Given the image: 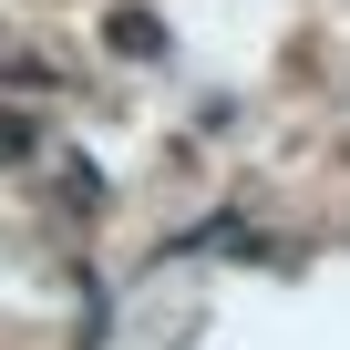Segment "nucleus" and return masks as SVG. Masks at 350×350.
<instances>
[{
  "mask_svg": "<svg viewBox=\"0 0 350 350\" xmlns=\"http://www.w3.org/2000/svg\"><path fill=\"white\" fill-rule=\"evenodd\" d=\"M0 154H21V124H11V113H0Z\"/></svg>",
  "mask_w": 350,
  "mask_h": 350,
  "instance_id": "nucleus-1",
  "label": "nucleus"
}]
</instances>
